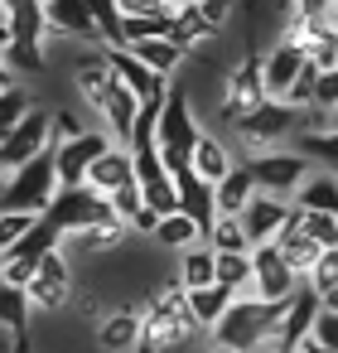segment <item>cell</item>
<instances>
[{
  "mask_svg": "<svg viewBox=\"0 0 338 353\" xmlns=\"http://www.w3.org/2000/svg\"><path fill=\"white\" fill-rule=\"evenodd\" d=\"M198 334L193 314H189V290L179 281H169L140 314V348L150 353H169V348H184L189 339Z\"/></svg>",
  "mask_w": 338,
  "mask_h": 353,
  "instance_id": "cell-1",
  "label": "cell"
},
{
  "mask_svg": "<svg viewBox=\"0 0 338 353\" xmlns=\"http://www.w3.org/2000/svg\"><path fill=\"white\" fill-rule=\"evenodd\" d=\"M54 194H59V170H54V145H49L39 160H30L25 170L10 174L6 199H0V213H34V218H44Z\"/></svg>",
  "mask_w": 338,
  "mask_h": 353,
  "instance_id": "cell-2",
  "label": "cell"
},
{
  "mask_svg": "<svg viewBox=\"0 0 338 353\" xmlns=\"http://www.w3.org/2000/svg\"><path fill=\"white\" fill-rule=\"evenodd\" d=\"M44 218H49L63 237H78V232H92V228H102V223H116V218H112V203H107L97 189H87V184L59 189Z\"/></svg>",
  "mask_w": 338,
  "mask_h": 353,
  "instance_id": "cell-3",
  "label": "cell"
},
{
  "mask_svg": "<svg viewBox=\"0 0 338 353\" xmlns=\"http://www.w3.org/2000/svg\"><path fill=\"white\" fill-rule=\"evenodd\" d=\"M266 97V78H261V54H246L237 68H227V88H222V102H218V121L237 131V121L246 112H256Z\"/></svg>",
  "mask_w": 338,
  "mask_h": 353,
  "instance_id": "cell-4",
  "label": "cell"
},
{
  "mask_svg": "<svg viewBox=\"0 0 338 353\" xmlns=\"http://www.w3.org/2000/svg\"><path fill=\"white\" fill-rule=\"evenodd\" d=\"M295 126H299V112H290L285 102H261L237 121V141L246 145V160H251V155H271L285 136H295Z\"/></svg>",
  "mask_w": 338,
  "mask_h": 353,
  "instance_id": "cell-5",
  "label": "cell"
},
{
  "mask_svg": "<svg viewBox=\"0 0 338 353\" xmlns=\"http://www.w3.org/2000/svg\"><path fill=\"white\" fill-rule=\"evenodd\" d=\"M246 174L256 179L261 194H271V199H290V194L309 179V165H304L295 150H271V155H251V160H246Z\"/></svg>",
  "mask_w": 338,
  "mask_h": 353,
  "instance_id": "cell-6",
  "label": "cell"
},
{
  "mask_svg": "<svg viewBox=\"0 0 338 353\" xmlns=\"http://www.w3.org/2000/svg\"><path fill=\"white\" fill-rule=\"evenodd\" d=\"M54 145V131H49V112H30L6 141H0V174H15V170H25L30 160H39L44 150Z\"/></svg>",
  "mask_w": 338,
  "mask_h": 353,
  "instance_id": "cell-7",
  "label": "cell"
},
{
  "mask_svg": "<svg viewBox=\"0 0 338 353\" xmlns=\"http://www.w3.org/2000/svg\"><path fill=\"white\" fill-rule=\"evenodd\" d=\"M30 310H39V314H63L68 305H73V271H68V256L63 252H49L44 261H39V276L30 281Z\"/></svg>",
  "mask_w": 338,
  "mask_h": 353,
  "instance_id": "cell-8",
  "label": "cell"
},
{
  "mask_svg": "<svg viewBox=\"0 0 338 353\" xmlns=\"http://www.w3.org/2000/svg\"><path fill=\"white\" fill-rule=\"evenodd\" d=\"M193 141H198V121H193L189 92H184V88H169V97H165V117H160V136H155V150L189 160Z\"/></svg>",
  "mask_w": 338,
  "mask_h": 353,
  "instance_id": "cell-9",
  "label": "cell"
},
{
  "mask_svg": "<svg viewBox=\"0 0 338 353\" xmlns=\"http://www.w3.org/2000/svg\"><path fill=\"white\" fill-rule=\"evenodd\" d=\"M107 150H112L107 131H83L78 141H68V145H54L59 189H78V184H87V170H92V165H97Z\"/></svg>",
  "mask_w": 338,
  "mask_h": 353,
  "instance_id": "cell-10",
  "label": "cell"
},
{
  "mask_svg": "<svg viewBox=\"0 0 338 353\" xmlns=\"http://www.w3.org/2000/svg\"><path fill=\"white\" fill-rule=\"evenodd\" d=\"M295 218V203L290 199H271V194H261L256 189V199L242 208V228H246V242L251 247H271L280 232H285V223Z\"/></svg>",
  "mask_w": 338,
  "mask_h": 353,
  "instance_id": "cell-11",
  "label": "cell"
},
{
  "mask_svg": "<svg viewBox=\"0 0 338 353\" xmlns=\"http://www.w3.org/2000/svg\"><path fill=\"white\" fill-rule=\"evenodd\" d=\"M324 34H333V15L328 6H314V0H299V6H285V25H280V44L309 54Z\"/></svg>",
  "mask_w": 338,
  "mask_h": 353,
  "instance_id": "cell-12",
  "label": "cell"
},
{
  "mask_svg": "<svg viewBox=\"0 0 338 353\" xmlns=\"http://www.w3.org/2000/svg\"><path fill=\"white\" fill-rule=\"evenodd\" d=\"M251 271H256V300H290L299 276L285 266V256L271 247H251Z\"/></svg>",
  "mask_w": 338,
  "mask_h": 353,
  "instance_id": "cell-13",
  "label": "cell"
},
{
  "mask_svg": "<svg viewBox=\"0 0 338 353\" xmlns=\"http://www.w3.org/2000/svg\"><path fill=\"white\" fill-rule=\"evenodd\" d=\"M319 310H324L319 290H314L309 281H299V285H295V295H290V310H285V319H280V334H275V339H280L285 348H299V343L314 334Z\"/></svg>",
  "mask_w": 338,
  "mask_h": 353,
  "instance_id": "cell-14",
  "label": "cell"
},
{
  "mask_svg": "<svg viewBox=\"0 0 338 353\" xmlns=\"http://www.w3.org/2000/svg\"><path fill=\"white\" fill-rule=\"evenodd\" d=\"M44 20H49V39L97 44V20H92V6H83V0H54V6H44Z\"/></svg>",
  "mask_w": 338,
  "mask_h": 353,
  "instance_id": "cell-15",
  "label": "cell"
},
{
  "mask_svg": "<svg viewBox=\"0 0 338 353\" xmlns=\"http://www.w3.org/2000/svg\"><path fill=\"white\" fill-rule=\"evenodd\" d=\"M174 189H179V213L198 223L203 242H208V228L218 223V199H213V184H203L193 170H179L174 174Z\"/></svg>",
  "mask_w": 338,
  "mask_h": 353,
  "instance_id": "cell-16",
  "label": "cell"
},
{
  "mask_svg": "<svg viewBox=\"0 0 338 353\" xmlns=\"http://www.w3.org/2000/svg\"><path fill=\"white\" fill-rule=\"evenodd\" d=\"M299 68H304V54L275 39V44H271V54H261V78H266V97H271V102H285V92L295 88Z\"/></svg>",
  "mask_w": 338,
  "mask_h": 353,
  "instance_id": "cell-17",
  "label": "cell"
},
{
  "mask_svg": "<svg viewBox=\"0 0 338 353\" xmlns=\"http://www.w3.org/2000/svg\"><path fill=\"white\" fill-rule=\"evenodd\" d=\"M102 54H107V63H112V78H116L121 88H131V92H136V102L169 92V83H165V78H155L145 63H136V59H131V49H102Z\"/></svg>",
  "mask_w": 338,
  "mask_h": 353,
  "instance_id": "cell-18",
  "label": "cell"
},
{
  "mask_svg": "<svg viewBox=\"0 0 338 353\" xmlns=\"http://www.w3.org/2000/svg\"><path fill=\"white\" fill-rule=\"evenodd\" d=\"M126 184H136V155L121 150V145H112V150L87 170V189H97L102 199H112V194L126 189Z\"/></svg>",
  "mask_w": 338,
  "mask_h": 353,
  "instance_id": "cell-19",
  "label": "cell"
},
{
  "mask_svg": "<svg viewBox=\"0 0 338 353\" xmlns=\"http://www.w3.org/2000/svg\"><path fill=\"white\" fill-rule=\"evenodd\" d=\"M97 348L102 353H140V314L136 310H112L97 319Z\"/></svg>",
  "mask_w": 338,
  "mask_h": 353,
  "instance_id": "cell-20",
  "label": "cell"
},
{
  "mask_svg": "<svg viewBox=\"0 0 338 353\" xmlns=\"http://www.w3.org/2000/svg\"><path fill=\"white\" fill-rule=\"evenodd\" d=\"M136 107H140V102H136V92H131V88H121V83H116V88L107 92V102L97 107V112H102V121H107V141H112V145H121V150H131Z\"/></svg>",
  "mask_w": 338,
  "mask_h": 353,
  "instance_id": "cell-21",
  "label": "cell"
},
{
  "mask_svg": "<svg viewBox=\"0 0 338 353\" xmlns=\"http://www.w3.org/2000/svg\"><path fill=\"white\" fill-rule=\"evenodd\" d=\"M6 44H49V20H44V6H34V0L6 6ZM6 44H0V49H6Z\"/></svg>",
  "mask_w": 338,
  "mask_h": 353,
  "instance_id": "cell-22",
  "label": "cell"
},
{
  "mask_svg": "<svg viewBox=\"0 0 338 353\" xmlns=\"http://www.w3.org/2000/svg\"><path fill=\"white\" fill-rule=\"evenodd\" d=\"M189 170H193L203 184H222V179L232 174V155H227V145H222L213 131H198V141H193V150H189Z\"/></svg>",
  "mask_w": 338,
  "mask_h": 353,
  "instance_id": "cell-23",
  "label": "cell"
},
{
  "mask_svg": "<svg viewBox=\"0 0 338 353\" xmlns=\"http://www.w3.org/2000/svg\"><path fill=\"white\" fill-rule=\"evenodd\" d=\"M213 281H218L222 290H232V300H256L251 252H227V256H213Z\"/></svg>",
  "mask_w": 338,
  "mask_h": 353,
  "instance_id": "cell-24",
  "label": "cell"
},
{
  "mask_svg": "<svg viewBox=\"0 0 338 353\" xmlns=\"http://www.w3.org/2000/svg\"><path fill=\"white\" fill-rule=\"evenodd\" d=\"M290 203H295L299 213H333V218H338V174L309 170V179L290 194Z\"/></svg>",
  "mask_w": 338,
  "mask_h": 353,
  "instance_id": "cell-25",
  "label": "cell"
},
{
  "mask_svg": "<svg viewBox=\"0 0 338 353\" xmlns=\"http://www.w3.org/2000/svg\"><path fill=\"white\" fill-rule=\"evenodd\" d=\"M309 170H328L338 174V126L328 131H295V145H290Z\"/></svg>",
  "mask_w": 338,
  "mask_h": 353,
  "instance_id": "cell-26",
  "label": "cell"
},
{
  "mask_svg": "<svg viewBox=\"0 0 338 353\" xmlns=\"http://www.w3.org/2000/svg\"><path fill=\"white\" fill-rule=\"evenodd\" d=\"M112 88H116V78H112V63H107V54H102V49H92V54H78V92H83L92 107H102Z\"/></svg>",
  "mask_w": 338,
  "mask_h": 353,
  "instance_id": "cell-27",
  "label": "cell"
},
{
  "mask_svg": "<svg viewBox=\"0 0 338 353\" xmlns=\"http://www.w3.org/2000/svg\"><path fill=\"white\" fill-rule=\"evenodd\" d=\"M213 199H218V218H242V208L256 199V179L246 174V165H232V174L213 184Z\"/></svg>",
  "mask_w": 338,
  "mask_h": 353,
  "instance_id": "cell-28",
  "label": "cell"
},
{
  "mask_svg": "<svg viewBox=\"0 0 338 353\" xmlns=\"http://www.w3.org/2000/svg\"><path fill=\"white\" fill-rule=\"evenodd\" d=\"M275 252H280V256H285V266L304 281V276L314 271V261H319V252H324V247H314V242L299 232V223L290 218V223H285V232L275 237Z\"/></svg>",
  "mask_w": 338,
  "mask_h": 353,
  "instance_id": "cell-29",
  "label": "cell"
},
{
  "mask_svg": "<svg viewBox=\"0 0 338 353\" xmlns=\"http://www.w3.org/2000/svg\"><path fill=\"white\" fill-rule=\"evenodd\" d=\"M227 305H232V290H222V285H203V290H189V314H193V324L198 329H218V319L227 314Z\"/></svg>",
  "mask_w": 338,
  "mask_h": 353,
  "instance_id": "cell-30",
  "label": "cell"
},
{
  "mask_svg": "<svg viewBox=\"0 0 338 353\" xmlns=\"http://www.w3.org/2000/svg\"><path fill=\"white\" fill-rule=\"evenodd\" d=\"M165 97H169V92H160V97H145V102L136 107V126H131V155H140V150H155L160 117H165Z\"/></svg>",
  "mask_w": 338,
  "mask_h": 353,
  "instance_id": "cell-31",
  "label": "cell"
},
{
  "mask_svg": "<svg viewBox=\"0 0 338 353\" xmlns=\"http://www.w3.org/2000/svg\"><path fill=\"white\" fill-rule=\"evenodd\" d=\"M30 295L25 290H15V285H0V329L6 334H15V343L20 339H30Z\"/></svg>",
  "mask_w": 338,
  "mask_h": 353,
  "instance_id": "cell-32",
  "label": "cell"
},
{
  "mask_svg": "<svg viewBox=\"0 0 338 353\" xmlns=\"http://www.w3.org/2000/svg\"><path fill=\"white\" fill-rule=\"evenodd\" d=\"M131 59H136V63H145V68H150L155 78H165V83H169V73L184 63V54H179L169 39H145V44H131Z\"/></svg>",
  "mask_w": 338,
  "mask_h": 353,
  "instance_id": "cell-33",
  "label": "cell"
},
{
  "mask_svg": "<svg viewBox=\"0 0 338 353\" xmlns=\"http://www.w3.org/2000/svg\"><path fill=\"white\" fill-rule=\"evenodd\" d=\"M184 290H203V285H218L213 281V247L208 242H198V247H189L184 256H179V276H174Z\"/></svg>",
  "mask_w": 338,
  "mask_h": 353,
  "instance_id": "cell-34",
  "label": "cell"
},
{
  "mask_svg": "<svg viewBox=\"0 0 338 353\" xmlns=\"http://www.w3.org/2000/svg\"><path fill=\"white\" fill-rule=\"evenodd\" d=\"M0 63L15 73V83H20V78H39V73H49V54H44V44H6V49H0Z\"/></svg>",
  "mask_w": 338,
  "mask_h": 353,
  "instance_id": "cell-35",
  "label": "cell"
},
{
  "mask_svg": "<svg viewBox=\"0 0 338 353\" xmlns=\"http://www.w3.org/2000/svg\"><path fill=\"white\" fill-rule=\"evenodd\" d=\"M155 247H165V252H189V247H198L203 242V232H198V223L193 218H184V213H174V218H165L160 228H155V237H150Z\"/></svg>",
  "mask_w": 338,
  "mask_h": 353,
  "instance_id": "cell-36",
  "label": "cell"
},
{
  "mask_svg": "<svg viewBox=\"0 0 338 353\" xmlns=\"http://www.w3.org/2000/svg\"><path fill=\"white\" fill-rule=\"evenodd\" d=\"M92 20H97V39H102V49H126L121 6H112V0H92Z\"/></svg>",
  "mask_w": 338,
  "mask_h": 353,
  "instance_id": "cell-37",
  "label": "cell"
},
{
  "mask_svg": "<svg viewBox=\"0 0 338 353\" xmlns=\"http://www.w3.org/2000/svg\"><path fill=\"white\" fill-rule=\"evenodd\" d=\"M208 247H213V256H227V252H251L242 218H218V223L208 228Z\"/></svg>",
  "mask_w": 338,
  "mask_h": 353,
  "instance_id": "cell-38",
  "label": "cell"
},
{
  "mask_svg": "<svg viewBox=\"0 0 338 353\" xmlns=\"http://www.w3.org/2000/svg\"><path fill=\"white\" fill-rule=\"evenodd\" d=\"M34 112V97H30V88L20 83V88H10V92H0V141H6L25 117Z\"/></svg>",
  "mask_w": 338,
  "mask_h": 353,
  "instance_id": "cell-39",
  "label": "cell"
},
{
  "mask_svg": "<svg viewBox=\"0 0 338 353\" xmlns=\"http://www.w3.org/2000/svg\"><path fill=\"white\" fill-rule=\"evenodd\" d=\"M295 223H299V232H304L314 247H324V252L338 247V218H333V213H299V208H295Z\"/></svg>",
  "mask_w": 338,
  "mask_h": 353,
  "instance_id": "cell-40",
  "label": "cell"
},
{
  "mask_svg": "<svg viewBox=\"0 0 338 353\" xmlns=\"http://www.w3.org/2000/svg\"><path fill=\"white\" fill-rule=\"evenodd\" d=\"M131 237V228L126 223H102V228H92V232H78V237H68L73 247H83V252H112V247H121Z\"/></svg>",
  "mask_w": 338,
  "mask_h": 353,
  "instance_id": "cell-41",
  "label": "cell"
},
{
  "mask_svg": "<svg viewBox=\"0 0 338 353\" xmlns=\"http://www.w3.org/2000/svg\"><path fill=\"white\" fill-rule=\"evenodd\" d=\"M314 92H319V68L304 63L299 78H295V88L285 92V107H290V112H309V107H314Z\"/></svg>",
  "mask_w": 338,
  "mask_h": 353,
  "instance_id": "cell-42",
  "label": "cell"
},
{
  "mask_svg": "<svg viewBox=\"0 0 338 353\" xmlns=\"http://www.w3.org/2000/svg\"><path fill=\"white\" fill-rule=\"evenodd\" d=\"M34 213H0V252H10L15 242H25L34 232Z\"/></svg>",
  "mask_w": 338,
  "mask_h": 353,
  "instance_id": "cell-43",
  "label": "cell"
},
{
  "mask_svg": "<svg viewBox=\"0 0 338 353\" xmlns=\"http://www.w3.org/2000/svg\"><path fill=\"white\" fill-rule=\"evenodd\" d=\"M319 295H328L333 285H338V247H328V252H319V261H314V271L304 276Z\"/></svg>",
  "mask_w": 338,
  "mask_h": 353,
  "instance_id": "cell-44",
  "label": "cell"
},
{
  "mask_svg": "<svg viewBox=\"0 0 338 353\" xmlns=\"http://www.w3.org/2000/svg\"><path fill=\"white\" fill-rule=\"evenodd\" d=\"M107 203H112V218H116V223H126V228H131V218L145 208V199H140V184H126V189H116Z\"/></svg>",
  "mask_w": 338,
  "mask_h": 353,
  "instance_id": "cell-45",
  "label": "cell"
},
{
  "mask_svg": "<svg viewBox=\"0 0 338 353\" xmlns=\"http://www.w3.org/2000/svg\"><path fill=\"white\" fill-rule=\"evenodd\" d=\"M49 131H54V145H68V141L83 136V121H78V112L54 107V112H49Z\"/></svg>",
  "mask_w": 338,
  "mask_h": 353,
  "instance_id": "cell-46",
  "label": "cell"
},
{
  "mask_svg": "<svg viewBox=\"0 0 338 353\" xmlns=\"http://www.w3.org/2000/svg\"><path fill=\"white\" fill-rule=\"evenodd\" d=\"M314 343H324L328 353H338V314H328V310H319V319H314V334H309Z\"/></svg>",
  "mask_w": 338,
  "mask_h": 353,
  "instance_id": "cell-47",
  "label": "cell"
},
{
  "mask_svg": "<svg viewBox=\"0 0 338 353\" xmlns=\"http://www.w3.org/2000/svg\"><path fill=\"white\" fill-rule=\"evenodd\" d=\"M198 20H203L208 34H222V25L232 20V6H222V0H213V6H208V0H203V6H198Z\"/></svg>",
  "mask_w": 338,
  "mask_h": 353,
  "instance_id": "cell-48",
  "label": "cell"
},
{
  "mask_svg": "<svg viewBox=\"0 0 338 353\" xmlns=\"http://www.w3.org/2000/svg\"><path fill=\"white\" fill-rule=\"evenodd\" d=\"M314 107H319V112H338V68H333V73H319Z\"/></svg>",
  "mask_w": 338,
  "mask_h": 353,
  "instance_id": "cell-49",
  "label": "cell"
},
{
  "mask_svg": "<svg viewBox=\"0 0 338 353\" xmlns=\"http://www.w3.org/2000/svg\"><path fill=\"white\" fill-rule=\"evenodd\" d=\"M165 218L160 213H150V208H140L136 218H131V237H155V228H160Z\"/></svg>",
  "mask_w": 338,
  "mask_h": 353,
  "instance_id": "cell-50",
  "label": "cell"
},
{
  "mask_svg": "<svg viewBox=\"0 0 338 353\" xmlns=\"http://www.w3.org/2000/svg\"><path fill=\"white\" fill-rule=\"evenodd\" d=\"M73 310H78V319H102L97 295H73Z\"/></svg>",
  "mask_w": 338,
  "mask_h": 353,
  "instance_id": "cell-51",
  "label": "cell"
},
{
  "mask_svg": "<svg viewBox=\"0 0 338 353\" xmlns=\"http://www.w3.org/2000/svg\"><path fill=\"white\" fill-rule=\"evenodd\" d=\"M10 88H20V83H15V73H10L6 63H0V92H10Z\"/></svg>",
  "mask_w": 338,
  "mask_h": 353,
  "instance_id": "cell-52",
  "label": "cell"
},
{
  "mask_svg": "<svg viewBox=\"0 0 338 353\" xmlns=\"http://www.w3.org/2000/svg\"><path fill=\"white\" fill-rule=\"evenodd\" d=\"M319 300H324V310H328V314H338V285H333L328 295H319Z\"/></svg>",
  "mask_w": 338,
  "mask_h": 353,
  "instance_id": "cell-53",
  "label": "cell"
},
{
  "mask_svg": "<svg viewBox=\"0 0 338 353\" xmlns=\"http://www.w3.org/2000/svg\"><path fill=\"white\" fill-rule=\"evenodd\" d=\"M299 353H328V348H324V343H314V339H304V343H299Z\"/></svg>",
  "mask_w": 338,
  "mask_h": 353,
  "instance_id": "cell-54",
  "label": "cell"
},
{
  "mask_svg": "<svg viewBox=\"0 0 338 353\" xmlns=\"http://www.w3.org/2000/svg\"><path fill=\"white\" fill-rule=\"evenodd\" d=\"M256 353H299V348H285V343H280V348H256Z\"/></svg>",
  "mask_w": 338,
  "mask_h": 353,
  "instance_id": "cell-55",
  "label": "cell"
},
{
  "mask_svg": "<svg viewBox=\"0 0 338 353\" xmlns=\"http://www.w3.org/2000/svg\"><path fill=\"white\" fill-rule=\"evenodd\" d=\"M6 184H10V174H0V199H6Z\"/></svg>",
  "mask_w": 338,
  "mask_h": 353,
  "instance_id": "cell-56",
  "label": "cell"
},
{
  "mask_svg": "<svg viewBox=\"0 0 338 353\" xmlns=\"http://www.w3.org/2000/svg\"><path fill=\"white\" fill-rule=\"evenodd\" d=\"M328 15H333V30H338V6H328Z\"/></svg>",
  "mask_w": 338,
  "mask_h": 353,
  "instance_id": "cell-57",
  "label": "cell"
},
{
  "mask_svg": "<svg viewBox=\"0 0 338 353\" xmlns=\"http://www.w3.org/2000/svg\"><path fill=\"white\" fill-rule=\"evenodd\" d=\"M208 353H232V348H222V343H213V348H208Z\"/></svg>",
  "mask_w": 338,
  "mask_h": 353,
  "instance_id": "cell-58",
  "label": "cell"
},
{
  "mask_svg": "<svg viewBox=\"0 0 338 353\" xmlns=\"http://www.w3.org/2000/svg\"><path fill=\"white\" fill-rule=\"evenodd\" d=\"M328 117H333V126H338V112H328Z\"/></svg>",
  "mask_w": 338,
  "mask_h": 353,
  "instance_id": "cell-59",
  "label": "cell"
}]
</instances>
